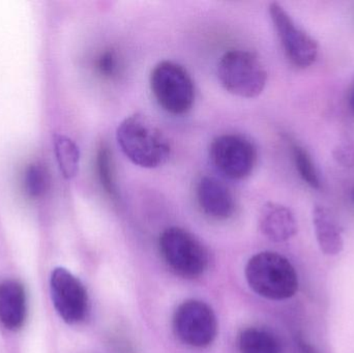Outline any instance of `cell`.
I'll list each match as a JSON object with an SVG mask.
<instances>
[{
	"mask_svg": "<svg viewBox=\"0 0 354 353\" xmlns=\"http://www.w3.org/2000/svg\"><path fill=\"white\" fill-rule=\"evenodd\" d=\"M116 139L124 155L145 169L164 165L171 155L169 139L143 114L124 118L116 131Z\"/></svg>",
	"mask_w": 354,
	"mask_h": 353,
	"instance_id": "1",
	"label": "cell"
},
{
	"mask_svg": "<svg viewBox=\"0 0 354 353\" xmlns=\"http://www.w3.org/2000/svg\"><path fill=\"white\" fill-rule=\"evenodd\" d=\"M245 277L254 292L270 300L292 298L299 289V277L290 261L276 252L254 255L247 267Z\"/></svg>",
	"mask_w": 354,
	"mask_h": 353,
	"instance_id": "2",
	"label": "cell"
},
{
	"mask_svg": "<svg viewBox=\"0 0 354 353\" xmlns=\"http://www.w3.org/2000/svg\"><path fill=\"white\" fill-rule=\"evenodd\" d=\"M218 78L228 93L245 99L261 95L268 82V72L257 54L233 49L221 57Z\"/></svg>",
	"mask_w": 354,
	"mask_h": 353,
	"instance_id": "3",
	"label": "cell"
},
{
	"mask_svg": "<svg viewBox=\"0 0 354 353\" xmlns=\"http://www.w3.org/2000/svg\"><path fill=\"white\" fill-rule=\"evenodd\" d=\"M151 89L160 106L172 115H185L195 102V85L189 73L171 60L159 62L151 73Z\"/></svg>",
	"mask_w": 354,
	"mask_h": 353,
	"instance_id": "4",
	"label": "cell"
},
{
	"mask_svg": "<svg viewBox=\"0 0 354 353\" xmlns=\"http://www.w3.org/2000/svg\"><path fill=\"white\" fill-rule=\"evenodd\" d=\"M159 246L168 267L180 277L195 279L203 275L207 267V251L197 238L183 228L164 230Z\"/></svg>",
	"mask_w": 354,
	"mask_h": 353,
	"instance_id": "5",
	"label": "cell"
},
{
	"mask_svg": "<svg viewBox=\"0 0 354 353\" xmlns=\"http://www.w3.org/2000/svg\"><path fill=\"white\" fill-rule=\"evenodd\" d=\"M209 157L218 172L233 180L251 175L257 163V149L248 137L224 134L216 137L209 146Z\"/></svg>",
	"mask_w": 354,
	"mask_h": 353,
	"instance_id": "6",
	"label": "cell"
},
{
	"mask_svg": "<svg viewBox=\"0 0 354 353\" xmlns=\"http://www.w3.org/2000/svg\"><path fill=\"white\" fill-rule=\"evenodd\" d=\"M174 330L185 345L204 348L216 339L218 323L208 305L201 300H187L179 305L174 313Z\"/></svg>",
	"mask_w": 354,
	"mask_h": 353,
	"instance_id": "7",
	"label": "cell"
},
{
	"mask_svg": "<svg viewBox=\"0 0 354 353\" xmlns=\"http://www.w3.org/2000/svg\"><path fill=\"white\" fill-rule=\"evenodd\" d=\"M268 10L287 58L297 68H309L317 59L319 51L316 39L297 26L281 4L272 2Z\"/></svg>",
	"mask_w": 354,
	"mask_h": 353,
	"instance_id": "8",
	"label": "cell"
},
{
	"mask_svg": "<svg viewBox=\"0 0 354 353\" xmlns=\"http://www.w3.org/2000/svg\"><path fill=\"white\" fill-rule=\"evenodd\" d=\"M50 292L55 310L64 323L77 325L86 318L88 296L78 278L64 267H57L50 277Z\"/></svg>",
	"mask_w": 354,
	"mask_h": 353,
	"instance_id": "9",
	"label": "cell"
},
{
	"mask_svg": "<svg viewBox=\"0 0 354 353\" xmlns=\"http://www.w3.org/2000/svg\"><path fill=\"white\" fill-rule=\"evenodd\" d=\"M196 198L204 215L216 221L230 219L235 211V200L231 191L221 180L212 176L200 178L196 187Z\"/></svg>",
	"mask_w": 354,
	"mask_h": 353,
	"instance_id": "10",
	"label": "cell"
},
{
	"mask_svg": "<svg viewBox=\"0 0 354 353\" xmlns=\"http://www.w3.org/2000/svg\"><path fill=\"white\" fill-rule=\"evenodd\" d=\"M259 228L268 240L283 242L297 234V223L288 207L279 203L268 202L260 211Z\"/></svg>",
	"mask_w": 354,
	"mask_h": 353,
	"instance_id": "11",
	"label": "cell"
},
{
	"mask_svg": "<svg viewBox=\"0 0 354 353\" xmlns=\"http://www.w3.org/2000/svg\"><path fill=\"white\" fill-rule=\"evenodd\" d=\"M26 318V296L22 284L15 280L0 283V323L6 330L18 331Z\"/></svg>",
	"mask_w": 354,
	"mask_h": 353,
	"instance_id": "12",
	"label": "cell"
},
{
	"mask_svg": "<svg viewBox=\"0 0 354 353\" xmlns=\"http://www.w3.org/2000/svg\"><path fill=\"white\" fill-rule=\"evenodd\" d=\"M313 224L322 252L328 256L340 254L344 248L342 232L328 209L316 205L313 209Z\"/></svg>",
	"mask_w": 354,
	"mask_h": 353,
	"instance_id": "13",
	"label": "cell"
},
{
	"mask_svg": "<svg viewBox=\"0 0 354 353\" xmlns=\"http://www.w3.org/2000/svg\"><path fill=\"white\" fill-rule=\"evenodd\" d=\"M54 151L60 171L66 180H72L78 174L80 165V151L76 143L64 135L55 134L53 138Z\"/></svg>",
	"mask_w": 354,
	"mask_h": 353,
	"instance_id": "14",
	"label": "cell"
},
{
	"mask_svg": "<svg viewBox=\"0 0 354 353\" xmlns=\"http://www.w3.org/2000/svg\"><path fill=\"white\" fill-rule=\"evenodd\" d=\"M239 347L241 353H281L280 342L274 335L257 327L241 332Z\"/></svg>",
	"mask_w": 354,
	"mask_h": 353,
	"instance_id": "15",
	"label": "cell"
},
{
	"mask_svg": "<svg viewBox=\"0 0 354 353\" xmlns=\"http://www.w3.org/2000/svg\"><path fill=\"white\" fill-rule=\"evenodd\" d=\"M97 178L102 188L110 198L116 200L118 197V184H116L115 169H114L113 155L106 143L100 145L97 153Z\"/></svg>",
	"mask_w": 354,
	"mask_h": 353,
	"instance_id": "16",
	"label": "cell"
},
{
	"mask_svg": "<svg viewBox=\"0 0 354 353\" xmlns=\"http://www.w3.org/2000/svg\"><path fill=\"white\" fill-rule=\"evenodd\" d=\"M50 187V175L47 168L41 163H33L24 173V190L33 199L41 198L47 194Z\"/></svg>",
	"mask_w": 354,
	"mask_h": 353,
	"instance_id": "17",
	"label": "cell"
},
{
	"mask_svg": "<svg viewBox=\"0 0 354 353\" xmlns=\"http://www.w3.org/2000/svg\"><path fill=\"white\" fill-rule=\"evenodd\" d=\"M292 153L295 167H297V170L299 171L301 178H303L304 182L309 184L311 188L319 189V176H318L317 170H316L315 165H314L309 153L299 145H293Z\"/></svg>",
	"mask_w": 354,
	"mask_h": 353,
	"instance_id": "18",
	"label": "cell"
},
{
	"mask_svg": "<svg viewBox=\"0 0 354 353\" xmlns=\"http://www.w3.org/2000/svg\"><path fill=\"white\" fill-rule=\"evenodd\" d=\"M97 72L104 78L112 79L118 78V75L122 72V60H120V55L118 52L113 49H107L102 52L97 57Z\"/></svg>",
	"mask_w": 354,
	"mask_h": 353,
	"instance_id": "19",
	"label": "cell"
},
{
	"mask_svg": "<svg viewBox=\"0 0 354 353\" xmlns=\"http://www.w3.org/2000/svg\"><path fill=\"white\" fill-rule=\"evenodd\" d=\"M333 157L343 167H354V145L351 142H342L333 151Z\"/></svg>",
	"mask_w": 354,
	"mask_h": 353,
	"instance_id": "20",
	"label": "cell"
},
{
	"mask_svg": "<svg viewBox=\"0 0 354 353\" xmlns=\"http://www.w3.org/2000/svg\"><path fill=\"white\" fill-rule=\"evenodd\" d=\"M295 345H297V353H318L311 344L308 343L301 337L297 338Z\"/></svg>",
	"mask_w": 354,
	"mask_h": 353,
	"instance_id": "21",
	"label": "cell"
},
{
	"mask_svg": "<svg viewBox=\"0 0 354 353\" xmlns=\"http://www.w3.org/2000/svg\"><path fill=\"white\" fill-rule=\"evenodd\" d=\"M349 105L354 111V85L353 89H351V97H349Z\"/></svg>",
	"mask_w": 354,
	"mask_h": 353,
	"instance_id": "22",
	"label": "cell"
},
{
	"mask_svg": "<svg viewBox=\"0 0 354 353\" xmlns=\"http://www.w3.org/2000/svg\"><path fill=\"white\" fill-rule=\"evenodd\" d=\"M353 201H354V190L353 191Z\"/></svg>",
	"mask_w": 354,
	"mask_h": 353,
	"instance_id": "23",
	"label": "cell"
}]
</instances>
